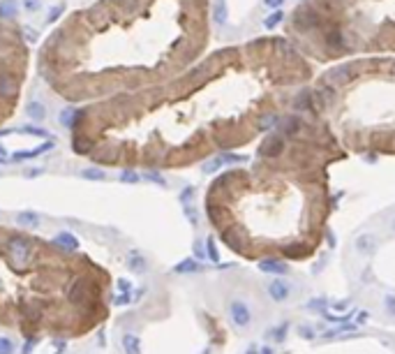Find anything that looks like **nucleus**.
I'll use <instances>...</instances> for the list:
<instances>
[{"instance_id": "obj_8", "label": "nucleus", "mask_w": 395, "mask_h": 354, "mask_svg": "<svg viewBox=\"0 0 395 354\" xmlns=\"http://www.w3.org/2000/svg\"><path fill=\"white\" fill-rule=\"evenodd\" d=\"M16 222L21 227H37L40 225V218H37V213H33V211H21L16 215Z\"/></svg>"}, {"instance_id": "obj_14", "label": "nucleus", "mask_w": 395, "mask_h": 354, "mask_svg": "<svg viewBox=\"0 0 395 354\" xmlns=\"http://www.w3.org/2000/svg\"><path fill=\"white\" fill-rule=\"evenodd\" d=\"M231 317L236 319V322H238L240 326H243V324H247V319H250V315H247V312H245V308H243V305H233Z\"/></svg>"}, {"instance_id": "obj_5", "label": "nucleus", "mask_w": 395, "mask_h": 354, "mask_svg": "<svg viewBox=\"0 0 395 354\" xmlns=\"http://www.w3.org/2000/svg\"><path fill=\"white\" fill-rule=\"evenodd\" d=\"M53 243L60 246V248H65V250H77L79 248V241L74 239V234H70V232L56 234V236H53Z\"/></svg>"}, {"instance_id": "obj_6", "label": "nucleus", "mask_w": 395, "mask_h": 354, "mask_svg": "<svg viewBox=\"0 0 395 354\" xmlns=\"http://www.w3.org/2000/svg\"><path fill=\"white\" fill-rule=\"evenodd\" d=\"M123 347H125V354H141V343L134 333H125L123 336Z\"/></svg>"}, {"instance_id": "obj_11", "label": "nucleus", "mask_w": 395, "mask_h": 354, "mask_svg": "<svg viewBox=\"0 0 395 354\" xmlns=\"http://www.w3.org/2000/svg\"><path fill=\"white\" fill-rule=\"evenodd\" d=\"M77 116H79L77 109H74V106H67V109L60 113V123H63L65 128H72V125H74V121H77Z\"/></svg>"}, {"instance_id": "obj_27", "label": "nucleus", "mask_w": 395, "mask_h": 354, "mask_svg": "<svg viewBox=\"0 0 395 354\" xmlns=\"http://www.w3.org/2000/svg\"><path fill=\"white\" fill-rule=\"evenodd\" d=\"M5 160H7V151L0 146V162H5Z\"/></svg>"}, {"instance_id": "obj_28", "label": "nucleus", "mask_w": 395, "mask_h": 354, "mask_svg": "<svg viewBox=\"0 0 395 354\" xmlns=\"http://www.w3.org/2000/svg\"><path fill=\"white\" fill-rule=\"evenodd\" d=\"M30 347H33V340H28V343H26V347H23V354H30Z\"/></svg>"}, {"instance_id": "obj_22", "label": "nucleus", "mask_w": 395, "mask_h": 354, "mask_svg": "<svg viewBox=\"0 0 395 354\" xmlns=\"http://www.w3.org/2000/svg\"><path fill=\"white\" fill-rule=\"evenodd\" d=\"M63 9H65V5H58L56 9H51V14H49V19H46V21H49V23H53V21H56V19H58V16H60V12H63Z\"/></svg>"}, {"instance_id": "obj_24", "label": "nucleus", "mask_w": 395, "mask_h": 354, "mask_svg": "<svg viewBox=\"0 0 395 354\" xmlns=\"http://www.w3.org/2000/svg\"><path fill=\"white\" fill-rule=\"evenodd\" d=\"M282 2H284V0H263V5H266V7H280Z\"/></svg>"}, {"instance_id": "obj_25", "label": "nucleus", "mask_w": 395, "mask_h": 354, "mask_svg": "<svg viewBox=\"0 0 395 354\" xmlns=\"http://www.w3.org/2000/svg\"><path fill=\"white\" fill-rule=\"evenodd\" d=\"M116 303H130V294H123V297H118V299H116Z\"/></svg>"}, {"instance_id": "obj_23", "label": "nucleus", "mask_w": 395, "mask_h": 354, "mask_svg": "<svg viewBox=\"0 0 395 354\" xmlns=\"http://www.w3.org/2000/svg\"><path fill=\"white\" fill-rule=\"evenodd\" d=\"M194 269H197V264L190 262V259H187V262H183V264H178V266H176V271H194Z\"/></svg>"}, {"instance_id": "obj_1", "label": "nucleus", "mask_w": 395, "mask_h": 354, "mask_svg": "<svg viewBox=\"0 0 395 354\" xmlns=\"http://www.w3.org/2000/svg\"><path fill=\"white\" fill-rule=\"evenodd\" d=\"M7 253L9 257H12V262L21 269V266H26V264L30 262V257H33V248H30V243L26 241V239H21V236H12L7 241Z\"/></svg>"}, {"instance_id": "obj_20", "label": "nucleus", "mask_w": 395, "mask_h": 354, "mask_svg": "<svg viewBox=\"0 0 395 354\" xmlns=\"http://www.w3.org/2000/svg\"><path fill=\"white\" fill-rule=\"evenodd\" d=\"M86 144H88V139H86V137H77V139H74V149H77L79 153H86V151H88V146H86Z\"/></svg>"}, {"instance_id": "obj_21", "label": "nucleus", "mask_w": 395, "mask_h": 354, "mask_svg": "<svg viewBox=\"0 0 395 354\" xmlns=\"http://www.w3.org/2000/svg\"><path fill=\"white\" fill-rule=\"evenodd\" d=\"M23 5H26L28 12H35V9L42 7V0H23Z\"/></svg>"}, {"instance_id": "obj_2", "label": "nucleus", "mask_w": 395, "mask_h": 354, "mask_svg": "<svg viewBox=\"0 0 395 354\" xmlns=\"http://www.w3.org/2000/svg\"><path fill=\"white\" fill-rule=\"evenodd\" d=\"M67 297L72 303H84L88 299V280L86 278H74L72 285L67 287Z\"/></svg>"}, {"instance_id": "obj_9", "label": "nucleus", "mask_w": 395, "mask_h": 354, "mask_svg": "<svg viewBox=\"0 0 395 354\" xmlns=\"http://www.w3.org/2000/svg\"><path fill=\"white\" fill-rule=\"evenodd\" d=\"M16 14V0H0V19H12Z\"/></svg>"}, {"instance_id": "obj_16", "label": "nucleus", "mask_w": 395, "mask_h": 354, "mask_svg": "<svg viewBox=\"0 0 395 354\" xmlns=\"http://www.w3.org/2000/svg\"><path fill=\"white\" fill-rule=\"evenodd\" d=\"M0 354H14V343L5 336H0Z\"/></svg>"}, {"instance_id": "obj_13", "label": "nucleus", "mask_w": 395, "mask_h": 354, "mask_svg": "<svg viewBox=\"0 0 395 354\" xmlns=\"http://www.w3.org/2000/svg\"><path fill=\"white\" fill-rule=\"evenodd\" d=\"M14 93V81L5 74H0V95H12Z\"/></svg>"}, {"instance_id": "obj_12", "label": "nucleus", "mask_w": 395, "mask_h": 354, "mask_svg": "<svg viewBox=\"0 0 395 354\" xmlns=\"http://www.w3.org/2000/svg\"><path fill=\"white\" fill-rule=\"evenodd\" d=\"M81 176L84 178H90V181H104L106 174L102 169H97V167H88V169L81 171Z\"/></svg>"}, {"instance_id": "obj_17", "label": "nucleus", "mask_w": 395, "mask_h": 354, "mask_svg": "<svg viewBox=\"0 0 395 354\" xmlns=\"http://www.w3.org/2000/svg\"><path fill=\"white\" fill-rule=\"evenodd\" d=\"M14 132H23V135H35V137H46V130L33 128V125H28V128H19V130H14Z\"/></svg>"}, {"instance_id": "obj_26", "label": "nucleus", "mask_w": 395, "mask_h": 354, "mask_svg": "<svg viewBox=\"0 0 395 354\" xmlns=\"http://www.w3.org/2000/svg\"><path fill=\"white\" fill-rule=\"evenodd\" d=\"M42 174V169H28L26 171V176H40Z\"/></svg>"}, {"instance_id": "obj_3", "label": "nucleus", "mask_w": 395, "mask_h": 354, "mask_svg": "<svg viewBox=\"0 0 395 354\" xmlns=\"http://www.w3.org/2000/svg\"><path fill=\"white\" fill-rule=\"evenodd\" d=\"M349 77H351L349 67H335L333 72H328V74H326L324 81H326V84L338 86V84H345V81H349Z\"/></svg>"}, {"instance_id": "obj_15", "label": "nucleus", "mask_w": 395, "mask_h": 354, "mask_svg": "<svg viewBox=\"0 0 395 354\" xmlns=\"http://www.w3.org/2000/svg\"><path fill=\"white\" fill-rule=\"evenodd\" d=\"M282 19H284V14L280 12V9H277V12H273V14H270L268 19L263 21V26H266V28H275V26H277L280 21H282Z\"/></svg>"}, {"instance_id": "obj_19", "label": "nucleus", "mask_w": 395, "mask_h": 354, "mask_svg": "<svg viewBox=\"0 0 395 354\" xmlns=\"http://www.w3.org/2000/svg\"><path fill=\"white\" fill-rule=\"evenodd\" d=\"M120 181H125V183H136L139 181V174L132 169H125L123 174H120Z\"/></svg>"}, {"instance_id": "obj_18", "label": "nucleus", "mask_w": 395, "mask_h": 354, "mask_svg": "<svg viewBox=\"0 0 395 354\" xmlns=\"http://www.w3.org/2000/svg\"><path fill=\"white\" fill-rule=\"evenodd\" d=\"M143 266H146V262H143L141 257L136 255V253H132L130 255V269H134V271H141Z\"/></svg>"}, {"instance_id": "obj_7", "label": "nucleus", "mask_w": 395, "mask_h": 354, "mask_svg": "<svg viewBox=\"0 0 395 354\" xmlns=\"http://www.w3.org/2000/svg\"><path fill=\"white\" fill-rule=\"evenodd\" d=\"M213 19L215 23H226V0H215L213 2Z\"/></svg>"}, {"instance_id": "obj_4", "label": "nucleus", "mask_w": 395, "mask_h": 354, "mask_svg": "<svg viewBox=\"0 0 395 354\" xmlns=\"http://www.w3.org/2000/svg\"><path fill=\"white\" fill-rule=\"evenodd\" d=\"M53 149V142H44L42 146H37V149L33 151H21V153H14L12 155V160H30V157H37V155H42V153H46V151Z\"/></svg>"}, {"instance_id": "obj_10", "label": "nucleus", "mask_w": 395, "mask_h": 354, "mask_svg": "<svg viewBox=\"0 0 395 354\" xmlns=\"http://www.w3.org/2000/svg\"><path fill=\"white\" fill-rule=\"evenodd\" d=\"M26 111H28V116L33 121H44V116H46V109H44L40 102H30V104L26 106Z\"/></svg>"}]
</instances>
